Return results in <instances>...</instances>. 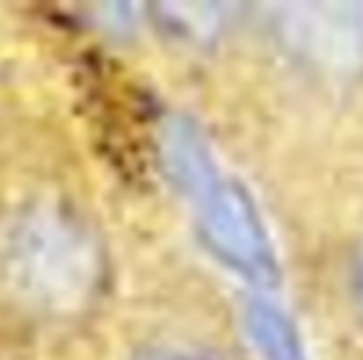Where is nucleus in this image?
<instances>
[{
	"label": "nucleus",
	"mask_w": 363,
	"mask_h": 360,
	"mask_svg": "<svg viewBox=\"0 0 363 360\" xmlns=\"http://www.w3.org/2000/svg\"><path fill=\"white\" fill-rule=\"evenodd\" d=\"M163 158L191 202L203 240L220 260L257 284L277 279V260L257 205L225 173L193 126L176 121L163 134Z\"/></svg>",
	"instance_id": "f257e3e1"
},
{
	"label": "nucleus",
	"mask_w": 363,
	"mask_h": 360,
	"mask_svg": "<svg viewBox=\"0 0 363 360\" xmlns=\"http://www.w3.org/2000/svg\"><path fill=\"white\" fill-rule=\"evenodd\" d=\"M8 237V279L23 298L48 311H77L91 296L96 252L74 222L52 212L30 215Z\"/></svg>",
	"instance_id": "f03ea898"
},
{
	"label": "nucleus",
	"mask_w": 363,
	"mask_h": 360,
	"mask_svg": "<svg viewBox=\"0 0 363 360\" xmlns=\"http://www.w3.org/2000/svg\"><path fill=\"white\" fill-rule=\"evenodd\" d=\"M282 15V33L309 57L336 67L363 57V5H296Z\"/></svg>",
	"instance_id": "7ed1b4c3"
},
{
	"label": "nucleus",
	"mask_w": 363,
	"mask_h": 360,
	"mask_svg": "<svg viewBox=\"0 0 363 360\" xmlns=\"http://www.w3.org/2000/svg\"><path fill=\"white\" fill-rule=\"evenodd\" d=\"M245 328L262 360H306L304 343L291 318L269 301H252L245 311Z\"/></svg>",
	"instance_id": "20e7f679"
},
{
	"label": "nucleus",
	"mask_w": 363,
	"mask_h": 360,
	"mask_svg": "<svg viewBox=\"0 0 363 360\" xmlns=\"http://www.w3.org/2000/svg\"><path fill=\"white\" fill-rule=\"evenodd\" d=\"M141 360H211L201 353H193V351H183V348H161V351H153L144 356Z\"/></svg>",
	"instance_id": "39448f33"
},
{
	"label": "nucleus",
	"mask_w": 363,
	"mask_h": 360,
	"mask_svg": "<svg viewBox=\"0 0 363 360\" xmlns=\"http://www.w3.org/2000/svg\"><path fill=\"white\" fill-rule=\"evenodd\" d=\"M359 284H361V291H363V265H361V272H359Z\"/></svg>",
	"instance_id": "423d86ee"
}]
</instances>
